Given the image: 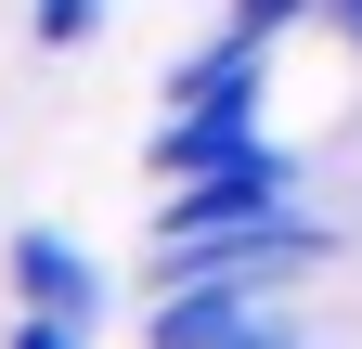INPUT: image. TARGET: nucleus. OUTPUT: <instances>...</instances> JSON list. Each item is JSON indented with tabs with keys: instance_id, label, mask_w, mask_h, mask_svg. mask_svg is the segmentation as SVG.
Listing matches in <instances>:
<instances>
[{
	"instance_id": "obj_4",
	"label": "nucleus",
	"mask_w": 362,
	"mask_h": 349,
	"mask_svg": "<svg viewBox=\"0 0 362 349\" xmlns=\"http://www.w3.org/2000/svg\"><path fill=\"white\" fill-rule=\"evenodd\" d=\"M13 349H90V336H65V324H13Z\"/></svg>"
},
{
	"instance_id": "obj_3",
	"label": "nucleus",
	"mask_w": 362,
	"mask_h": 349,
	"mask_svg": "<svg viewBox=\"0 0 362 349\" xmlns=\"http://www.w3.org/2000/svg\"><path fill=\"white\" fill-rule=\"evenodd\" d=\"M26 26H39V52H78V39H104V0H39Z\"/></svg>"
},
{
	"instance_id": "obj_2",
	"label": "nucleus",
	"mask_w": 362,
	"mask_h": 349,
	"mask_svg": "<svg viewBox=\"0 0 362 349\" xmlns=\"http://www.w3.org/2000/svg\"><path fill=\"white\" fill-rule=\"evenodd\" d=\"M0 272H13V324H65V336L104 324V259H90L78 233H52V220H13Z\"/></svg>"
},
{
	"instance_id": "obj_1",
	"label": "nucleus",
	"mask_w": 362,
	"mask_h": 349,
	"mask_svg": "<svg viewBox=\"0 0 362 349\" xmlns=\"http://www.w3.org/2000/svg\"><path fill=\"white\" fill-rule=\"evenodd\" d=\"M156 349H310V311L285 285H194L156 297Z\"/></svg>"
}]
</instances>
